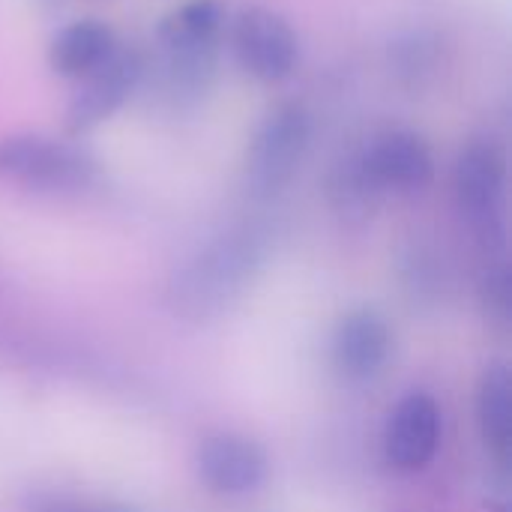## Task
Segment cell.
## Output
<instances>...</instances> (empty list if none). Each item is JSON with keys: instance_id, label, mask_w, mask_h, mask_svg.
Segmentation results:
<instances>
[{"instance_id": "cell-5", "label": "cell", "mask_w": 512, "mask_h": 512, "mask_svg": "<svg viewBox=\"0 0 512 512\" xmlns=\"http://www.w3.org/2000/svg\"><path fill=\"white\" fill-rule=\"evenodd\" d=\"M192 468L198 483L216 498H249L264 489L270 477L267 450L240 432H210L198 441Z\"/></svg>"}, {"instance_id": "cell-16", "label": "cell", "mask_w": 512, "mask_h": 512, "mask_svg": "<svg viewBox=\"0 0 512 512\" xmlns=\"http://www.w3.org/2000/svg\"><path fill=\"white\" fill-rule=\"evenodd\" d=\"M222 27H225V6H222V0H195V3H186L180 12H174L162 24L159 39L219 45Z\"/></svg>"}, {"instance_id": "cell-7", "label": "cell", "mask_w": 512, "mask_h": 512, "mask_svg": "<svg viewBox=\"0 0 512 512\" xmlns=\"http://www.w3.org/2000/svg\"><path fill=\"white\" fill-rule=\"evenodd\" d=\"M234 51L240 66L258 81H282L297 69L300 42L294 27L273 9L249 6L234 21Z\"/></svg>"}, {"instance_id": "cell-12", "label": "cell", "mask_w": 512, "mask_h": 512, "mask_svg": "<svg viewBox=\"0 0 512 512\" xmlns=\"http://www.w3.org/2000/svg\"><path fill=\"white\" fill-rule=\"evenodd\" d=\"M474 414L486 450L507 465L512 450V369L507 360H492L483 369L477 381Z\"/></svg>"}, {"instance_id": "cell-8", "label": "cell", "mask_w": 512, "mask_h": 512, "mask_svg": "<svg viewBox=\"0 0 512 512\" xmlns=\"http://www.w3.org/2000/svg\"><path fill=\"white\" fill-rule=\"evenodd\" d=\"M144 81V60L138 51L114 48L105 63H99L90 75L81 78L78 93L66 108V129L72 135H84L114 117L123 102L141 87Z\"/></svg>"}, {"instance_id": "cell-15", "label": "cell", "mask_w": 512, "mask_h": 512, "mask_svg": "<svg viewBox=\"0 0 512 512\" xmlns=\"http://www.w3.org/2000/svg\"><path fill=\"white\" fill-rule=\"evenodd\" d=\"M378 198H381V192L372 186V180H369V174H366V168L360 162V153L339 162L336 171L330 174V201L345 219L372 216Z\"/></svg>"}, {"instance_id": "cell-17", "label": "cell", "mask_w": 512, "mask_h": 512, "mask_svg": "<svg viewBox=\"0 0 512 512\" xmlns=\"http://www.w3.org/2000/svg\"><path fill=\"white\" fill-rule=\"evenodd\" d=\"M483 306H486V318L498 321V324H510V276L507 267L492 270V276L483 282Z\"/></svg>"}, {"instance_id": "cell-14", "label": "cell", "mask_w": 512, "mask_h": 512, "mask_svg": "<svg viewBox=\"0 0 512 512\" xmlns=\"http://www.w3.org/2000/svg\"><path fill=\"white\" fill-rule=\"evenodd\" d=\"M441 39L429 30H411L390 45V72L405 90H423L438 78L444 63Z\"/></svg>"}, {"instance_id": "cell-6", "label": "cell", "mask_w": 512, "mask_h": 512, "mask_svg": "<svg viewBox=\"0 0 512 512\" xmlns=\"http://www.w3.org/2000/svg\"><path fill=\"white\" fill-rule=\"evenodd\" d=\"M393 327L375 309H351L330 336V366L339 381L360 387L375 381L393 357Z\"/></svg>"}, {"instance_id": "cell-13", "label": "cell", "mask_w": 512, "mask_h": 512, "mask_svg": "<svg viewBox=\"0 0 512 512\" xmlns=\"http://www.w3.org/2000/svg\"><path fill=\"white\" fill-rule=\"evenodd\" d=\"M114 48L117 42H114L111 27H105L102 21L84 18L54 33L48 45V63L63 78H84L99 63H105Z\"/></svg>"}, {"instance_id": "cell-9", "label": "cell", "mask_w": 512, "mask_h": 512, "mask_svg": "<svg viewBox=\"0 0 512 512\" xmlns=\"http://www.w3.org/2000/svg\"><path fill=\"white\" fill-rule=\"evenodd\" d=\"M441 438V405L429 393L414 390L402 396L390 411V420L384 426V459L399 474H417L438 456Z\"/></svg>"}, {"instance_id": "cell-18", "label": "cell", "mask_w": 512, "mask_h": 512, "mask_svg": "<svg viewBox=\"0 0 512 512\" xmlns=\"http://www.w3.org/2000/svg\"><path fill=\"white\" fill-rule=\"evenodd\" d=\"M99 512H123V510H99Z\"/></svg>"}, {"instance_id": "cell-11", "label": "cell", "mask_w": 512, "mask_h": 512, "mask_svg": "<svg viewBox=\"0 0 512 512\" xmlns=\"http://www.w3.org/2000/svg\"><path fill=\"white\" fill-rule=\"evenodd\" d=\"M216 51V45L159 39V57L153 69L144 66V72H153V87L162 102L186 108L210 90L216 78Z\"/></svg>"}, {"instance_id": "cell-4", "label": "cell", "mask_w": 512, "mask_h": 512, "mask_svg": "<svg viewBox=\"0 0 512 512\" xmlns=\"http://www.w3.org/2000/svg\"><path fill=\"white\" fill-rule=\"evenodd\" d=\"M312 144V117L303 105L273 108L249 138L243 159V189L255 201L279 198L306 162Z\"/></svg>"}, {"instance_id": "cell-1", "label": "cell", "mask_w": 512, "mask_h": 512, "mask_svg": "<svg viewBox=\"0 0 512 512\" xmlns=\"http://www.w3.org/2000/svg\"><path fill=\"white\" fill-rule=\"evenodd\" d=\"M276 249L267 219H237L189 252L168 276L165 309L186 324H210L228 315L258 282Z\"/></svg>"}, {"instance_id": "cell-2", "label": "cell", "mask_w": 512, "mask_h": 512, "mask_svg": "<svg viewBox=\"0 0 512 512\" xmlns=\"http://www.w3.org/2000/svg\"><path fill=\"white\" fill-rule=\"evenodd\" d=\"M456 207L474 240L486 252L507 249V156L489 141H471L453 171Z\"/></svg>"}, {"instance_id": "cell-10", "label": "cell", "mask_w": 512, "mask_h": 512, "mask_svg": "<svg viewBox=\"0 0 512 512\" xmlns=\"http://www.w3.org/2000/svg\"><path fill=\"white\" fill-rule=\"evenodd\" d=\"M357 153L372 186L381 195H414L423 192L435 177V156L429 141L408 129H390L384 135H375Z\"/></svg>"}, {"instance_id": "cell-3", "label": "cell", "mask_w": 512, "mask_h": 512, "mask_svg": "<svg viewBox=\"0 0 512 512\" xmlns=\"http://www.w3.org/2000/svg\"><path fill=\"white\" fill-rule=\"evenodd\" d=\"M0 180L30 192L75 195L99 180V162L87 150L48 135H3Z\"/></svg>"}]
</instances>
